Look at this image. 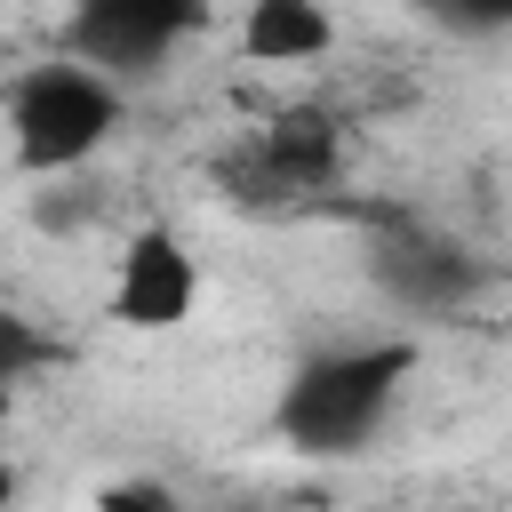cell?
<instances>
[{
	"label": "cell",
	"instance_id": "1",
	"mask_svg": "<svg viewBox=\"0 0 512 512\" xmlns=\"http://www.w3.org/2000/svg\"><path fill=\"white\" fill-rule=\"evenodd\" d=\"M408 368H416V344H408V336L312 352V360H296V376L280 384L272 432H280L296 456H352V448H368V432H376L384 408L400 400Z\"/></svg>",
	"mask_w": 512,
	"mask_h": 512
},
{
	"label": "cell",
	"instance_id": "2",
	"mask_svg": "<svg viewBox=\"0 0 512 512\" xmlns=\"http://www.w3.org/2000/svg\"><path fill=\"white\" fill-rule=\"evenodd\" d=\"M112 128H120V80L80 56H48L8 88V160L24 176H64L96 160Z\"/></svg>",
	"mask_w": 512,
	"mask_h": 512
},
{
	"label": "cell",
	"instance_id": "3",
	"mask_svg": "<svg viewBox=\"0 0 512 512\" xmlns=\"http://www.w3.org/2000/svg\"><path fill=\"white\" fill-rule=\"evenodd\" d=\"M336 176H344V120L312 112V104L272 112L232 152H216V192L232 208H256V216H296V208L328 200Z\"/></svg>",
	"mask_w": 512,
	"mask_h": 512
},
{
	"label": "cell",
	"instance_id": "4",
	"mask_svg": "<svg viewBox=\"0 0 512 512\" xmlns=\"http://www.w3.org/2000/svg\"><path fill=\"white\" fill-rule=\"evenodd\" d=\"M208 24V0H72L64 16V56L112 72V80H144L176 56V40H192Z\"/></svg>",
	"mask_w": 512,
	"mask_h": 512
},
{
	"label": "cell",
	"instance_id": "5",
	"mask_svg": "<svg viewBox=\"0 0 512 512\" xmlns=\"http://www.w3.org/2000/svg\"><path fill=\"white\" fill-rule=\"evenodd\" d=\"M192 296H200V264L184 256V240H176L168 224L128 232V248H120V264H112V320L160 336V328L192 320Z\"/></svg>",
	"mask_w": 512,
	"mask_h": 512
},
{
	"label": "cell",
	"instance_id": "6",
	"mask_svg": "<svg viewBox=\"0 0 512 512\" xmlns=\"http://www.w3.org/2000/svg\"><path fill=\"white\" fill-rule=\"evenodd\" d=\"M376 288L392 304H408V312H448V304H464L480 288V264L440 232H392L376 248Z\"/></svg>",
	"mask_w": 512,
	"mask_h": 512
},
{
	"label": "cell",
	"instance_id": "7",
	"mask_svg": "<svg viewBox=\"0 0 512 512\" xmlns=\"http://www.w3.org/2000/svg\"><path fill=\"white\" fill-rule=\"evenodd\" d=\"M240 48H248V64H312L336 48V24L320 0H248Z\"/></svg>",
	"mask_w": 512,
	"mask_h": 512
},
{
	"label": "cell",
	"instance_id": "8",
	"mask_svg": "<svg viewBox=\"0 0 512 512\" xmlns=\"http://www.w3.org/2000/svg\"><path fill=\"white\" fill-rule=\"evenodd\" d=\"M48 360H56V344H48L24 312H0V384L32 376V368H48Z\"/></svg>",
	"mask_w": 512,
	"mask_h": 512
},
{
	"label": "cell",
	"instance_id": "9",
	"mask_svg": "<svg viewBox=\"0 0 512 512\" xmlns=\"http://www.w3.org/2000/svg\"><path fill=\"white\" fill-rule=\"evenodd\" d=\"M408 8L448 32H512V0H408Z\"/></svg>",
	"mask_w": 512,
	"mask_h": 512
},
{
	"label": "cell",
	"instance_id": "10",
	"mask_svg": "<svg viewBox=\"0 0 512 512\" xmlns=\"http://www.w3.org/2000/svg\"><path fill=\"white\" fill-rule=\"evenodd\" d=\"M88 512H184V504L168 480H112V488H96Z\"/></svg>",
	"mask_w": 512,
	"mask_h": 512
},
{
	"label": "cell",
	"instance_id": "11",
	"mask_svg": "<svg viewBox=\"0 0 512 512\" xmlns=\"http://www.w3.org/2000/svg\"><path fill=\"white\" fill-rule=\"evenodd\" d=\"M16 504V464H8V448H0V512Z\"/></svg>",
	"mask_w": 512,
	"mask_h": 512
},
{
	"label": "cell",
	"instance_id": "12",
	"mask_svg": "<svg viewBox=\"0 0 512 512\" xmlns=\"http://www.w3.org/2000/svg\"><path fill=\"white\" fill-rule=\"evenodd\" d=\"M8 424H16V384H0V448H8Z\"/></svg>",
	"mask_w": 512,
	"mask_h": 512
}]
</instances>
